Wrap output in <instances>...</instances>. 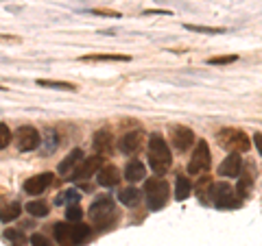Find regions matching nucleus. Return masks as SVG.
<instances>
[{
	"mask_svg": "<svg viewBox=\"0 0 262 246\" xmlns=\"http://www.w3.org/2000/svg\"><path fill=\"white\" fill-rule=\"evenodd\" d=\"M90 13H94V15H105V18H120L118 11H114V9H101V7H96V9H90Z\"/></svg>",
	"mask_w": 262,
	"mask_h": 246,
	"instance_id": "2f4dec72",
	"label": "nucleus"
},
{
	"mask_svg": "<svg viewBox=\"0 0 262 246\" xmlns=\"http://www.w3.org/2000/svg\"><path fill=\"white\" fill-rule=\"evenodd\" d=\"M81 201V194L79 190H75V187H70V190H63L59 196L55 199L57 205H63V207H70V205H79Z\"/></svg>",
	"mask_w": 262,
	"mask_h": 246,
	"instance_id": "4be33fe9",
	"label": "nucleus"
},
{
	"mask_svg": "<svg viewBox=\"0 0 262 246\" xmlns=\"http://www.w3.org/2000/svg\"><path fill=\"white\" fill-rule=\"evenodd\" d=\"M146 177V168L142 161L138 159H131L127 166H125V179L129 183H136V181H142V179Z\"/></svg>",
	"mask_w": 262,
	"mask_h": 246,
	"instance_id": "f3484780",
	"label": "nucleus"
},
{
	"mask_svg": "<svg viewBox=\"0 0 262 246\" xmlns=\"http://www.w3.org/2000/svg\"><path fill=\"white\" fill-rule=\"evenodd\" d=\"M0 42H7V44H22L20 37H13V35H0Z\"/></svg>",
	"mask_w": 262,
	"mask_h": 246,
	"instance_id": "72a5a7b5",
	"label": "nucleus"
},
{
	"mask_svg": "<svg viewBox=\"0 0 262 246\" xmlns=\"http://www.w3.org/2000/svg\"><path fill=\"white\" fill-rule=\"evenodd\" d=\"M51 183H53V175L51 172H42V175H35V177H31L24 181V192L33 194V196L44 194V190L51 187Z\"/></svg>",
	"mask_w": 262,
	"mask_h": 246,
	"instance_id": "f8f14e48",
	"label": "nucleus"
},
{
	"mask_svg": "<svg viewBox=\"0 0 262 246\" xmlns=\"http://www.w3.org/2000/svg\"><path fill=\"white\" fill-rule=\"evenodd\" d=\"M27 211L35 218H44V216H48V205L44 201H31L27 205Z\"/></svg>",
	"mask_w": 262,
	"mask_h": 246,
	"instance_id": "b1692460",
	"label": "nucleus"
},
{
	"mask_svg": "<svg viewBox=\"0 0 262 246\" xmlns=\"http://www.w3.org/2000/svg\"><path fill=\"white\" fill-rule=\"evenodd\" d=\"M118 199H120V203H122V205H127V207H136V205L140 203L142 194H140V190H138V187L129 185V187H125V190H120Z\"/></svg>",
	"mask_w": 262,
	"mask_h": 246,
	"instance_id": "a211bd4d",
	"label": "nucleus"
},
{
	"mask_svg": "<svg viewBox=\"0 0 262 246\" xmlns=\"http://www.w3.org/2000/svg\"><path fill=\"white\" fill-rule=\"evenodd\" d=\"M190 190H192L190 181H188L184 175H179L177 181H175V199H177V201H186L188 196H190Z\"/></svg>",
	"mask_w": 262,
	"mask_h": 246,
	"instance_id": "5701e85b",
	"label": "nucleus"
},
{
	"mask_svg": "<svg viewBox=\"0 0 262 246\" xmlns=\"http://www.w3.org/2000/svg\"><path fill=\"white\" fill-rule=\"evenodd\" d=\"M39 144H42V135H39V131L35 127H20L15 131V146H18V151L31 153Z\"/></svg>",
	"mask_w": 262,
	"mask_h": 246,
	"instance_id": "6e6552de",
	"label": "nucleus"
},
{
	"mask_svg": "<svg viewBox=\"0 0 262 246\" xmlns=\"http://www.w3.org/2000/svg\"><path fill=\"white\" fill-rule=\"evenodd\" d=\"M53 233H55V240L59 246H79L92 235V229L83 223H77V225L57 223L53 227Z\"/></svg>",
	"mask_w": 262,
	"mask_h": 246,
	"instance_id": "f03ea898",
	"label": "nucleus"
},
{
	"mask_svg": "<svg viewBox=\"0 0 262 246\" xmlns=\"http://www.w3.org/2000/svg\"><path fill=\"white\" fill-rule=\"evenodd\" d=\"M173 163L170 151L166 146V139L162 133H151L149 135V166L155 175H166V170Z\"/></svg>",
	"mask_w": 262,
	"mask_h": 246,
	"instance_id": "f257e3e1",
	"label": "nucleus"
},
{
	"mask_svg": "<svg viewBox=\"0 0 262 246\" xmlns=\"http://www.w3.org/2000/svg\"><path fill=\"white\" fill-rule=\"evenodd\" d=\"M31 246H53L48 242V237H44L42 233H33L31 235Z\"/></svg>",
	"mask_w": 262,
	"mask_h": 246,
	"instance_id": "473e14b6",
	"label": "nucleus"
},
{
	"mask_svg": "<svg viewBox=\"0 0 262 246\" xmlns=\"http://www.w3.org/2000/svg\"><path fill=\"white\" fill-rule=\"evenodd\" d=\"M83 161V151L81 149H75V151H70L68 155H66V159L59 163V175L66 177V175H70V172H75V168L79 166V163Z\"/></svg>",
	"mask_w": 262,
	"mask_h": 246,
	"instance_id": "2eb2a0df",
	"label": "nucleus"
},
{
	"mask_svg": "<svg viewBox=\"0 0 262 246\" xmlns=\"http://www.w3.org/2000/svg\"><path fill=\"white\" fill-rule=\"evenodd\" d=\"M238 59V55H225V57H210L208 63L210 65H227V63H234Z\"/></svg>",
	"mask_w": 262,
	"mask_h": 246,
	"instance_id": "bb28decb",
	"label": "nucleus"
},
{
	"mask_svg": "<svg viewBox=\"0 0 262 246\" xmlns=\"http://www.w3.org/2000/svg\"><path fill=\"white\" fill-rule=\"evenodd\" d=\"M3 235H5V240H11V242H15V244H22L24 240H27V237H24V233L18 231V229H7Z\"/></svg>",
	"mask_w": 262,
	"mask_h": 246,
	"instance_id": "c85d7f7f",
	"label": "nucleus"
},
{
	"mask_svg": "<svg viewBox=\"0 0 262 246\" xmlns=\"http://www.w3.org/2000/svg\"><path fill=\"white\" fill-rule=\"evenodd\" d=\"M210 201L214 203L219 209H234L241 205V201L236 199V192L232 190V185H227V183H212L210 185Z\"/></svg>",
	"mask_w": 262,
	"mask_h": 246,
	"instance_id": "423d86ee",
	"label": "nucleus"
},
{
	"mask_svg": "<svg viewBox=\"0 0 262 246\" xmlns=\"http://www.w3.org/2000/svg\"><path fill=\"white\" fill-rule=\"evenodd\" d=\"M170 142H173V146L177 151H188L192 146V142H194V133L188 127H173L170 129Z\"/></svg>",
	"mask_w": 262,
	"mask_h": 246,
	"instance_id": "9b49d317",
	"label": "nucleus"
},
{
	"mask_svg": "<svg viewBox=\"0 0 262 246\" xmlns=\"http://www.w3.org/2000/svg\"><path fill=\"white\" fill-rule=\"evenodd\" d=\"M9 142H11V131L5 122H0V149H7Z\"/></svg>",
	"mask_w": 262,
	"mask_h": 246,
	"instance_id": "cd10ccee",
	"label": "nucleus"
},
{
	"mask_svg": "<svg viewBox=\"0 0 262 246\" xmlns=\"http://www.w3.org/2000/svg\"><path fill=\"white\" fill-rule=\"evenodd\" d=\"M39 87H48V89H63V92H77L75 83H68V81H51V79H37Z\"/></svg>",
	"mask_w": 262,
	"mask_h": 246,
	"instance_id": "412c9836",
	"label": "nucleus"
},
{
	"mask_svg": "<svg viewBox=\"0 0 262 246\" xmlns=\"http://www.w3.org/2000/svg\"><path fill=\"white\" fill-rule=\"evenodd\" d=\"M81 218H83L81 205H70V207H66V220H68V223H81Z\"/></svg>",
	"mask_w": 262,
	"mask_h": 246,
	"instance_id": "a878e982",
	"label": "nucleus"
},
{
	"mask_svg": "<svg viewBox=\"0 0 262 246\" xmlns=\"http://www.w3.org/2000/svg\"><path fill=\"white\" fill-rule=\"evenodd\" d=\"M0 92H5V87H0Z\"/></svg>",
	"mask_w": 262,
	"mask_h": 246,
	"instance_id": "e433bc0d",
	"label": "nucleus"
},
{
	"mask_svg": "<svg viewBox=\"0 0 262 246\" xmlns=\"http://www.w3.org/2000/svg\"><path fill=\"white\" fill-rule=\"evenodd\" d=\"M44 137H46V142H48V146H46V153H53L55 149H57V144H59V142H57V133H55V131H51V129H48L46 131V133H44Z\"/></svg>",
	"mask_w": 262,
	"mask_h": 246,
	"instance_id": "c756f323",
	"label": "nucleus"
},
{
	"mask_svg": "<svg viewBox=\"0 0 262 246\" xmlns=\"http://www.w3.org/2000/svg\"><path fill=\"white\" fill-rule=\"evenodd\" d=\"M20 214H22V205L18 201H13V203L5 205V207L0 209V220H3V223H13Z\"/></svg>",
	"mask_w": 262,
	"mask_h": 246,
	"instance_id": "aec40b11",
	"label": "nucleus"
},
{
	"mask_svg": "<svg viewBox=\"0 0 262 246\" xmlns=\"http://www.w3.org/2000/svg\"><path fill=\"white\" fill-rule=\"evenodd\" d=\"M241 170H243V157L238 153H229L227 159H223V163L219 166V175L227 179H236L241 177Z\"/></svg>",
	"mask_w": 262,
	"mask_h": 246,
	"instance_id": "ddd939ff",
	"label": "nucleus"
},
{
	"mask_svg": "<svg viewBox=\"0 0 262 246\" xmlns=\"http://www.w3.org/2000/svg\"><path fill=\"white\" fill-rule=\"evenodd\" d=\"M146 15H170V11H162V9H149V11H144Z\"/></svg>",
	"mask_w": 262,
	"mask_h": 246,
	"instance_id": "c9c22d12",
	"label": "nucleus"
},
{
	"mask_svg": "<svg viewBox=\"0 0 262 246\" xmlns=\"http://www.w3.org/2000/svg\"><path fill=\"white\" fill-rule=\"evenodd\" d=\"M101 168H103V157L101 155H92V157H85L83 161L79 163L70 179L72 181H85V179L94 177V172L101 170Z\"/></svg>",
	"mask_w": 262,
	"mask_h": 246,
	"instance_id": "1a4fd4ad",
	"label": "nucleus"
},
{
	"mask_svg": "<svg viewBox=\"0 0 262 246\" xmlns=\"http://www.w3.org/2000/svg\"><path fill=\"white\" fill-rule=\"evenodd\" d=\"M90 218H92V223L105 231V229H110L112 223H116V205H114V199L110 194H103L98 196V199L90 205Z\"/></svg>",
	"mask_w": 262,
	"mask_h": 246,
	"instance_id": "7ed1b4c3",
	"label": "nucleus"
},
{
	"mask_svg": "<svg viewBox=\"0 0 262 246\" xmlns=\"http://www.w3.org/2000/svg\"><path fill=\"white\" fill-rule=\"evenodd\" d=\"M83 63H110V61H131L129 55H85L81 57Z\"/></svg>",
	"mask_w": 262,
	"mask_h": 246,
	"instance_id": "6ab92c4d",
	"label": "nucleus"
},
{
	"mask_svg": "<svg viewBox=\"0 0 262 246\" xmlns=\"http://www.w3.org/2000/svg\"><path fill=\"white\" fill-rule=\"evenodd\" d=\"M184 29L186 31H192V33H203V35H219V33H225V29H219V27H201V24H186Z\"/></svg>",
	"mask_w": 262,
	"mask_h": 246,
	"instance_id": "393cba45",
	"label": "nucleus"
},
{
	"mask_svg": "<svg viewBox=\"0 0 262 246\" xmlns=\"http://www.w3.org/2000/svg\"><path fill=\"white\" fill-rule=\"evenodd\" d=\"M216 139H219L221 149H225L229 153H245V151H249V146H251L249 137L238 129H223L216 135Z\"/></svg>",
	"mask_w": 262,
	"mask_h": 246,
	"instance_id": "39448f33",
	"label": "nucleus"
},
{
	"mask_svg": "<svg viewBox=\"0 0 262 246\" xmlns=\"http://www.w3.org/2000/svg\"><path fill=\"white\" fill-rule=\"evenodd\" d=\"M15 246H18V244H15Z\"/></svg>",
	"mask_w": 262,
	"mask_h": 246,
	"instance_id": "4c0bfd02",
	"label": "nucleus"
},
{
	"mask_svg": "<svg viewBox=\"0 0 262 246\" xmlns=\"http://www.w3.org/2000/svg\"><path fill=\"white\" fill-rule=\"evenodd\" d=\"M253 144H256V149H258L260 157H262V133H256V135H253Z\"/></svg>",
	"mask_w": 262,
	"mask_h": 246,
	"instance_id": "f704fd0d",
	"label": "nucleus"
},
{
	"mask_svg": "<svg viewBox=\"0 0 262 246\" xmlns=\"http://www.w3.org/2000/svg\"><path fill=\"white\" fill-rule=\"evenodd\" d=\"M212 166V155L208 149V142H196L194 153L190 161H188V175H201V172H208Z\"/></svg>",
	"mask_w": 262,
	"mask_h": 246,
	"instance_id": "0eeeda50",
	"label": "nucleus"
},
{
	"mask_svg": "<svg viewBox=\"0 0 262 246\" xmlns=\"http://www.w3.org/2000/svg\"><path fill=\"white\" fill-rule=\"evenodd\" d=\"M144 142V133L142 131H131V133H125L118 139V151L125 155H136L140 151V146Z\"/></svg>",
	"mask_w": 262,
	"mask_h": 246,
	"instance_id": "9d476101",
	"label": "nucleus"
},
{
	"mask_svg": "<svg viewBox=\"0 0 262 246\" xmlns=\"http://www.w3.org/2000/svg\"><path fill=\"white\" fill-rule=\"evenodd\" d=\"M144 196H146V205L151 211L162 209L168 203V183L162 177H151L144 183Z\"/></svg>",
	"mask_w": 262,
	"mask_h": 246,
	"instance_id": "20e7f679",
	"label": "nucleus"
},
{
	"mask_svg": "<svg viewBox=\"0 0 262 246\" xmlns=\"http://www.w3.org/2000/svg\"><path fill=\"white\" fill-rule=\"evenodd\" d=\"M92 146H94V151L96 155H107L112 149H114V133H112V129H98L94 137H92Z\"/></svg>",
	"mask_w": 262,
	"mask_h": 246,
	"instance_id": "4468645a",
	"label": "nucleus"
},
{
	"mask_svg": "<svg viewBox=\"0 0 262 246\" xmlns=\"http://www.w3.org/2000/svg\"><path fill=\"white\" fill-rule=\"evenodd\" d=\"M96 181L98 185H103V187H114V185H118L120 181V172L116 166H103L101 170H98V175H96Z\"/></svg>",
	"mask_w": 262,
	"mask_h": 246,
	"instance_id": "dca6fc26",
	"label": "nucleus"
},
{
	"mask_svg": "<svg viewBox=\"0 0 262 246\" xmlns=\"http://www.w3.org/2000/svg\"><path fill=\"white\" fill-rule=\"evenodd\" d=\"M251 181H253V177H247V175H245V177L241 179V181H238V194L243 196V199H245V196H247V190H249Z\"/></svg>",
	"mask_w": 262,
	"mask_h": 246,
	"instance_id": "7c9ffc66",
	"label": "nucleus"
}]
</instances>
